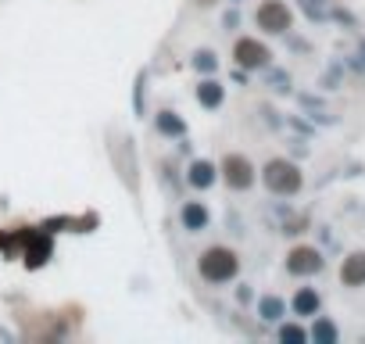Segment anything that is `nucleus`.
<instances>
[{
    "label": "nucleus",
    "instance_id": "1",
    "mask_svg": "<svg viewBox=\"0 0 365 344\" xmlns=\"http://www.w3.org/2000/svg\"><path fill=\"white\" fill-rule=\"evenodd\" d=\"M236 273V255L229 247H212V251H204L201 258V276L212 280V284H222V280H229Z\"/></svg>",
    "mask_w": 365,
    "mask_h": 344
},
{
    "label": "nucleus",
    "instance_id": "2",
    "mask_svg": "<svg viewBox=\"0 0 365 344\" xmlns=\"http://www.w3.org/2000/svg\"><path fill=\"white\" fill-rule=\"evenodd\" d=\"M265 183H268V191H276V194H294L301 186V172H297V165L276 158V162L265 165Z\"/></svg>",
    "mask_w": 365,
    "mask_h": 344
},
{
    "label": "nucleus",
    "instance_id": "3",
    "mask_svg": "<svg viewBox=\"0 0 365 344\" xmlns=\"http://www.w3.org/2000/svg\"><path fill=\"white\" fill-rule=\"evenodd\" d=\"M258 25L268 29V33H283V29H290L287 4H279V0H265V4L258 8Z\"/></svg>",
    "mask_w": 365,
    "mask_h": 344
},
{
    "label": "nucleus",
    "instance_id": "4",
    "mask_svg": "<svg viewBox=\"0 0 365 344\" xmlns=\"http://www.w3.org/2000/svg\"><path fill=\"white\" fill-rule=\"evenodd\" d=\"M287 269L297 273V276H308V273L323 269V258H319L315 247H297V251H290V258H287Z\"/></svg>",
    "mask_w": 365,
    "mask_h": 344
},
{
    "label": "nucleus",
    "instance_id": "5",
    "mask_svg": "<svg viewBox=\"0 0 365 344\" xmlns=\"http://www.w3.org/2000/svg\"><path fill=\"white\" fill-rule=\"evenodd\" d=\"M236 61H240L244 69H258V65L268 61V51L258 40H240V43H236Z\"/></svg>",
    "mask_w": 365,
    "mask_h": 344
},
{
    "label": "nucleus",
    "instance_id": "6",
    "mask_svg": "<svg viewBox=\"0 0 365 344\" xmlns=\"http://www.w3.org/2000/svg\"><path fill=\"white\" fill-rule=\"evenodd\" d=\"M251 180H255L251 165L244 158H236V154H229V158H226V183L236 186V191H244V186H251Z\"/></svg>",
    "mask_w": 365,
    "mask_h": 344
},
{
    "label": "nucleus",
    "instance_id": "7",
    "mask_svg": "<svg viewBox=\"0 0 365 344\" xmlns=\"http://www.w3.org/2000/svg\"><path fill=\"white\" fill-rule=\"evenodd\" d=\"M340 280L347 287H362L365 284V255L358 251V255H351V258H344V265H340Z\"/></svg>",
    "mask_w": 365,
    "mask_h": 344
},
{
    "label": "nucleus",
    "instance_id": "8",
    "mask_svg": "<svg viewBox=\"0 0 365 344\" xmlns=\"http://www.w3.org/2000/svg\"><path fill=\"white\" fill-rule=\"evenodd\" d=\"M294 308H297V316H312V312H319V294H315L312 287H305L294 298Z\"/></svg>",
    "mask_w": 365,
    "mask_h": 344
},
{
    "label": "nucleus",
    "instance_id": "9",
    "mask_svg": "<svg viewBox=\"0 0 365 344\" xmlns=\"http://www.w3.org/2000/svg\"><path fill=\"white\" fill-rule=\"evenodd\" d=\"M190 183H194V186H208L212 183V165L208 162H197L194 169H190Z\"/></svg>",
    "mask_w": 365,
    "mask_h": 344
},
{
    "label": "nucleus",
    "instance_id": "10",
    "mask_svg": "<svg viewBox=\"0 0 365 344\" xmlns=\"http://www.w3.org/2000/svg\"><path fill=\"white\" fill-rule=\"evenodd\" d=\"M47 255H51V244H47V241H36L33 247H25V262L29 265H40Z\"/></svg>",
    "mask_w": 365,
    "mask_h": 344
},
{
    "label": "nucleus",
    "instance_id": "11",
    "mask_svg": "<svg viewBox=\"0 0 365 344\" xmlns=\"http://www.w3.org/2000/svg\"><path fill=\"white\" fill-rule=\"evenodd\" d=\"M204 223H208V212H204L201 205H190V208H186V226H190V230H201Z\"/></svg>",
    "mask_w": 365,
    "mask_h": 344
},
{
    "label": "nucleus",
    "instance_id": "12",
    "mask_svg": "<svg viewBox=\"0 0 365 344\" xmlns=\"http://www.w3.org/2000/svg\"><path fill=\"white\" fill-rule=\"evenodd\" d=\"M197 97H201L204 104H218V101H222V90H218V83H204V86L197 90Z\"/></svg>",
    "mask_w": 365,
    "mask_h": 344
},
{
    "label": "nucleus",
    "instance_id": "13",
    "mask_svg": "<svg viewBox=\"0 0 365 344\" xmlns=\"http://www.w3.org/2000/svg\"><path fill=\"white\" fill-rule=\"evenodd\" d=\"M315 337H319V341H337V330H333L329 323H319V326H315Z\"/></svg>",
    "mask_w": 365,
    "mask_h": 344
},
{
    "label": "nucleus",
    "instance_id": "14",
    "mask_svg": "<svg viewBox=\"0 0 365 344\" xmlns=\"http://www.w3.org/2000/svg\"><path fill=\"white\" fill-rule=\"evenodd\" d=\"M283 341H305V330H297V326H283Z\"/></svg>",
    "mask_w": 365,
    "mask_h": 344
}]
</instances>
